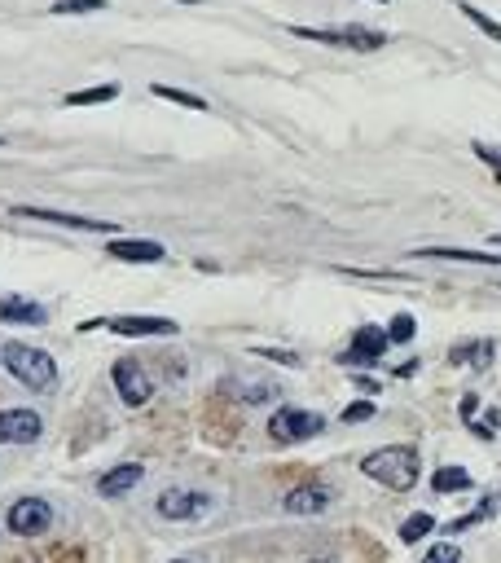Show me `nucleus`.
<instances>
[{
	"label": "nucleus",
	"mask_w": 501,
	"mask_h": 563,
	"mask_svg": "<svg viewBox=\"0 0 501 563\" xmlns=\"http://www.w3.org/2000/svg\"><path fill=\"white\" fill-rule=\"evenodd\" d=\"M40 432L44 423L36 410H0V445H31Z\"/></svg>",
	"instance_id": "nucleus-10"
},
{
	"label": "nucleus",
	"mask_w": 501,
	"mask_h": 563,
	"mask_svg": "<svg viewBox=\"0 0 501 563\" xmlns=\"http://www.w3.org/2000/svg\"><path fill=\"white\" fill-rule=\"evenodd\" d=\"M493 352H497V344H493V339H466V344L449 348V361H453V366L488 370V366H493Z\"/></svg>",
	"instance_id": "nucleus-16"
},
{
	"label": "nucleus",
	"mask_w": 501,
	"mask_h": 563,
	"mask_svg": "<svg viewBox=\"0 0 501 563\" xmlns=\"http://www.w3.org/2000/svg\"><path fill=\"white\" fill-rule=\"evenodd\" d=\"M9 216L22 220H44V225H66V229H84V234H115V225L102 216H75V212H49V207H14Z\"/></svg>",
	"instance_id": "nucleus-9"
},
{
	"label": "nucleus",
	"mask_w": 501,
	"mask_h": 563,
	"mask_svg": "<svg viewBox=\"0 0 501 563\" xmlns=\"http://www.w3.org/2000/svg\"><path fill=\"white\" fill-rule=\"evenodd\" d=\"M93 326H106V330H115V335H124V339H150V335H176V326L172 317H97V322H84V330H93Z\"/></svg>",
	"instance_id": "nucleus-8"
},
{
	"label": "nucleus",
	"mask_w": 501,
	"mask_h": 563,
	"mask_svg": "<svg viewBox=\"0 0 501 563\" xmlns=\"http://www.w3.org/2000/svg\"><path fill=\"white\" fill-rule=\"evenodd\" d=\"M497 423H501L497 410H488L484 418H471V427H475V436H480V440H493L497 436Z\"/></svg>",
	"instance_id": "nucleus-26"
},
{
	"label": "nucleus",
	"mask_w": 501,
	"mask_h": 563,
	"mask_svg": "<svg viewBox=\"0 0 501 563\" xmlns=\"http://www.w3.org/2000/svg\"><path fill=\"white\" fill-rule=\"evenodd\" d=\"M365 418H374V401H352L343 410V423H365Z\"/></svg>",
	"instance_id": "nucleus-28"
},
{
	"label": "nucleus",
	"mask_w": 501,
	"mask_h": 563,
	"mask_svg": "<svg viewBox=\"0 0 501 563\" xmlns=\"http://www.w3.org/2000/svg\"><path fill=\"white\" fill-rule=\"evenodd\" d=\"M102 9L106 0H58V5H49V14L66 18V14H102Z\"/></svg>",
	"instance_id": "nucleus-21"
},
{
	"label": "nucleus",
	"mask_w": 501,
	"mask_h": 563,
	"mask_svg": "<svg viewBox=\"0 0 501 563\" xmlns=\"http://www.w3.org/2000/svg\"><path fill=\"white\" fill-rule=\"evenodd\" d=\"M176 563H185V559H176Z\"/></svg>",
	"instance_id": "nucleus-31"
},
{
	"label": "nucleus",
	"mask_w": 501,
	"mask_h": 563,
	"mask_svg": "<svg viewBox=\"0 0 501 563\" xmlns=\"http://www.w3.org/2000/svg\"><path fill=\"white\" fill-rule=\"evenodd\" d=\"M115 388H119V396H124V405H146L150 396H154V388H150V374L141 370L132 357L115 361Z\"/></svg>",
	"instance_id": "nucleus-11"
},
{
	"label": "nucleus",
	"mask_w": 501,
	"mask_h": 563,
	"mask_svg": "<svg viewBox=\"0 0 501 563\" xmlns=\"http://www.w3.org/2000/svg\"><path fill=\"white\" fill-rule=\"evenodd\" d=\"M291 36L334 44V49H356V53H374V49H383L387 44V31L361 27V22H348V27H291Z\"/></svg>",
	"instance_id": "nucleus-3"
},
{
	"label": "nucleus",
	"mask_w": 501,
	"mask_h": 563,
	"mask_svg": "<svg viewBox=\"0 0 501 563\" xmlns=\"http://www.w3.org/2000/svg\"><path fill=\"white\" fill-rule=\"evenodd\" d=\"M0 361H5V370L14 374L22 388H31V392H53L58 388V366H53V357L44 348L5 344L0 348Z\"/></svg>",
	"instance_id": "nucleus-2"
},
{
	"label": "nucleus",
	"mask_w": 501,
	"mask_h": 563,
	"mask_svg": "<svg viewBox=\"0 0 501 563\" xmlns=\"http://www.w3.org/2000/svg\"><path fill=\"white\" fill-rule=\"evenodd\" d=\"M154 97L176 102V106H185V110H207V102L198 93H185V88H172V84H154Z\"/></svg>",
	"instance_id": "nucleus-20"
},
{
	"label": "nucleus",
	"mask_w": 501,
	"mask_h": 563,
	"mask_svg": "<svg viewBox=\"0 0 501 563\" xmlns=\"http://www.w3.org/2000/svg\"><path fill=\"white\" fill-rule=\"evenodd\" d=\"M154 511L163 515V520L172 524H185V520H203V515L211 511V498L198 489H167L159 502H154Z\"/></svg>",
	"instance_id": "nucleus-7"
},
{
	"label": "nucleus",
	"mask_w": 501,
	"mask_h": 563,
	"mask_svg": "<svg viewBox=\"0 0 501 563\" xmlns=\"http://www.w3.org/2000/svg\"><path fill=\"white\" fill-rule=\"evenodd\" d=\"M5 524L14 537H40V533H49V524H53V506L44 498H18L9 506Z\"/></svg>",
	"instance_id": "nucleus-6"
},
{
	"label": "nucleus",
	"mask_w": 501,
	"mask_h": 563,
	"mask_svg": "<svg viewBox=\"0 0 501 563\" xmlns=\"http://www.w3.org/2000/svg\"><path fill=\"white\" fill-rule=\"evenodd\" d=\"M110 256L124 260V264H159L167 260V247L154 238H110Z\"/></svg>",
	"instance_id": "nucleus-12"
},
{
	"label": "nucleus",
	"mask_w": 501,
	"mask_h": 563,
	"mask_svg": "<svg viewBox=\"0 0 501 563\" xmlns=\"http://www.w3.org/2000/svg\"><path fill=\"white\" fill-rule=\"evenodd\" d=\"M119 97V84H97V88H80V93H66V106H102V102H115Z\"/></svg>",
	"instance_id": "nucleus-18"
},
{
	"label": "nucleus",
	"mask_w": 501,
	"mask_h": 563,
	"mask_svg": "<svg viewBox=\"0 0 501 563\" xmlns=\"http://www.w3.org/2000/svg\"><path fill=\"white\" fill-rule=\"evenodd\" d=\"M475 410H480V401H475V396H466V401H462V418H466V423L475 418Z\"/></svg>",
	"instance_id": "nucleus-30"
},
{
	"label": "nucleus",
	"mask_w": 501,
	"mask_h": 563,
	"mask_svg": "<svg viewBox=\"0 0 501 563\" xmlns=\"http://www.w3.org/2000/svg\"><path fill=\"white\" fill-rule=\"evenodd\" d=\"M321 427H326V418L313 414V410H295V405H286V410H277L269 418V436L282 440V445H299V440H313Z\"/></svg>",
	"instance_id": "nucleus-4"
},
{
	"label": "nucleus",
	"mask_w": 501,
	"mask_h": 563,
	"mask_svg": "<svg viewBox=\"0 0 501 563\" xmlns=\"http://www.w3.org/2000/svg\"><path fill=\"white\" fill-rule=\"evenodd\" d=\"M141 480H146V467H141V462H119V467H110L106 476L97 480V493H102V498H124Z\"/></svg>",
	"instance_id": "nucleus-13"
},
{
	"label": "nucleus",
	"mask_w": 501,
	"mask_h": 563,
	"mask_svg": "<svg viewBox=\"0 0 501 563\" xmlns=\"http://www.w3.org/2000/svg\"><path fill=\"white\" fill-rule=\"evenodd\" d=\"M431 528H436V520H431V515L422 511V515H414V520H405V524H400V542H405V546H414L418 537H427V533H431Z\"/></svg>",
	"instance_id": "nucleus-22"
},
{
	"label": "nucleus",
	"mask_w": 501,
	"mask_h": 563,
	"mask_svg": "<svg viewBox=\"0 0 501 563\" xmlns=\"http://www.w3.org/2000/svg\"><path fill=\"white\" fill-rule=\"evenodd\" d=\"M383 5H387V0H383Z\"/></svg>",
	"instance_id": "nucleus-33"
},
{
	"label": "nucleus",
	"mask_w": 501,
	"mask_h": 563,
	"mask_svg": "<svg viewBox=\"0 0 501 563\" xmlns=\"http://www.w3.org/2000/svg\"><path fill=\"white\" fill-rule=\"evenodd\" d=\"M414 339V317L409 313H396L392 326H387V344H409Z\"/></svg>",
	"instance_id": "nucleus-24"
},
{
	"label": "nucleus",
	"mask_w": 501,
	"mask_h": 563,
	"mask_svg": "<svg viewBox=\"0 0 501 563\" xmlns=\"http://www.w3.org/2000/svg\"><path fill=\"white\" fill-rule=\"evenodd\" d=\"M458 9H462V14H466V18H471V22H475V27H480V31H484V36H488V40H497V44H501V22H497V18H488V14H480V9H475V5H466V0H458Z\"/></svg>",
	"instance_id": "nucleus-23"
},
{
	"label": "nucleus",
	"mask_w": 501,
	"mask_h": 563,
	"mask_svg": "<svg viewBox=\"0 0 501 563\" xmlns=\"http://www.w3.org/2000/svg\"><path fill=\"white\" fill-rule=\"evenodd\" d=\"M431 489H436V493H462V489H471V471H462V467H440L436 476H431Z\"/></svg>",
	"instance_id": "nucleus-19"
},
{
	"label": "nucleus",
	"mask_w": 501,
	"mask_h": 563,
	"mask_svg": "<svg viewBox=\"0 0 501 563\" xmlns=\"http://www.w3.org/2000/svg\"><path fill=\"white\" fill-rule=\"evenodd\" d=\"M409 256H427V260H453V264H501L497 251H466V247H418Z\"/></svg>",
	"instance_id": "nucleus-17"
},
{
	"label": "nucleus",
	"mask_w": 501,
	"mask_h": 563,
	"mask_svg": "<svg viewBox=\"0 0 501 563\" xmlns=\"http://www.w3.org/2000/svg\"><path fill=\"white\" fill-rule=\"evenodd\" d=\"M326 506H330V489H326V484H304V489H291L282 498L286 515H321Z\"/></svg>",
	"instance_id": "nucleus-14"
},
{
	"label": "nucleus",
	"mask_w": 501,
	"mask_h": 563,
	"mask_svg": "<svg viewBox=\"0 0 501 563\" xmlns=\"http://www.w3.org/2000/svg\"><path fill=\"white\" fill-rule=\"evenodd\" d=\"M0 322L44 326V322H49V308L36 304V300H22V295H5V300H0Z\"/></svg>",
	"instance_id": "nucleus-15"
},
{
	"label": "nucleus",
	"mask_w": 501,
	"mask_h": 563,
	"mask_svg": "<svg viewBox=\"0 0 501 563\" xmlns=\"http://www.w3.org/2000/svg\"><path fill=\"white\" fill-rule=\"evenodd\" d=\"M422 563H462V550L453 542H440V546L427 550V559H422Z\"/></svg>",
	"instance_id": "nucleus-25"
},
{
	"label": "nucleus",
	"mask_w": 501,
	"mask_h": 563,
	"mask_svg": "<svg viewBox=\"0 0 501 563\" xmlns=\"http://www.w3.org/2000/svg\"><path fill=\"white\" fill-rule=\"evenodd\" d=\"M255 357H269V361H282V366L299 370V357L295 352H282V348H255Z\"/></svg>",
	"instance_id": "nucleus-29"
},
{
	"label": "nucleus",
	"mask_w": 501,
	"mask_h": 563,
	"mask_svg": "<svg viewBox=\"0 0 501 563\" xmlns=\"http://www.w3.org/2000/svg\"><path fill=\"white\" fill-rule=\"evenodd\" d=\"M0 146H5V141H0Z\"/></svg>",
	"instance_id": "nucleus-32"
},
{
	"label": "nucleus",
	"mask_w": 501,
	"mask_h": 563,
	"mask_svg": "<svg viewBox=\"0 0 501 563\" xmlns=\"http://www.w3.org/2000/svg\"><path fill=\"white\" fill-rule=\"evenodd\" d=\"M383 357H387V330L383 326H361L352 335V344L343 348V366H352V370H365V366H383Z\"/></svg>",
	"instance_id": "nucleus-5"
},
{
	"label": "nucleus",
	"mask_w": 501,
	"mask_h": 563,
	"mask_svg": "<svg viewBox=\"0 0 501 563\" xmlns=\"http://www.w3.org/2000/svg\"><path fill=\"white\" fill-rule=\"evenodd\" d=\"M361 471L370 480L383 484V489L409 493L418 484V476H422V458H418L414 445H387V449H374V454L361 462Z\"/></svg>",
	"instance_id": "nucleus-1"
},
{
	"label": "nucleus",
	"mask_w": 501,
	"mask_h": 563,
	"mask_svg": "<svg viewBox=\"0 0 501 563\" xmlns=\"http://www.w3.org/2000/svg\"><path fill=\"white\" fill-rule=\"evenodd\" d=\"M475 154L488 163V168L497 172V181H501V146H488V141H475Z\"/></svg>",
	"instance_id": "nucleus-27"
}]
</instances>
